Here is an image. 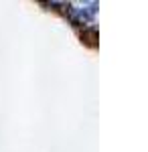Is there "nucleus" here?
I'll list each match as a JSON object with an SVG mask.
<instances>
[{"label":"nucleus","instance_id":"1","mask_svg":"<svg viewBox=\"0 0 148 152\" xmlns=\"http://www.w3.org/2000/svg\"><path fill=\"white\" fill-rule=\"evenodd\" d=\"M95 8H97L95 2H85V4H71L67 10H69V16H71L73 23L85 24V23H89L91 16L95 14Z\"/></svg>","mask_w":148,"mask_h":152}]
</instances>
